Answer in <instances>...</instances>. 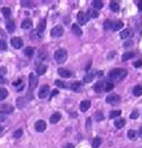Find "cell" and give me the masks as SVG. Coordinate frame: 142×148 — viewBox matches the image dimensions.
I'll list each match as a JSON object with an SVG mask.
<instances>
[{
    "instance_id": "9c48e42d",
    "label": "cell",
    "mask_w": 142,
    "mask_h": 148,
    "mask_svg": "<svg viewBox=\"0 0 142 148\" xmlns=\"http://www.w3.org/2000/svg\"><path fill=\"white\" fill-rule=\"evenodd\" d=\"M29 81H30V89L31 90H33L36 87V85H37V83H38V79L36 78V75L33 73H31L30 75H29Z\"/></svg>"
},
{
    "instance_id": "83f0119b",
    "label": "cell",
    "mask_w": 142,
    "mask_h": 148,
    "mask_svg": "<svg viewBox=\"0 0 142 148\" xmlns=\"http://www.w3.org/2000/svg\"><path fill=\"white\" fill-rule=\"evenodd\" d=\"M9 92L6 89H0V100H4L5 98H7Z\"/></svg>"
},
{
    "instance_id": "6da1fadb",
    "label": "cell",
    "mask_w": 142,
    "mask_h": 148,
    "mask_svg": "<svg viewBox=\"0 0 142 148\" xmlns=\"http://www.w3.org/2000/svg\"><path fill=\"white\" fill-rule=\"evenodd\" d=\"M127 74H128L127 71L123 68H115L109 73V78L111 80H117V81H119V80L127 77Z\"/></svg>"
},
{
    "instance_id": "7402d4cb",
    "label": "cell",
    "mask_w": 142,
    "mask_h": 148,
    "mask_svg": "<svg viewBox=\"0 0 142 148\" xmlns=\"http://www.w3.org/2000/svg\"><path fill=\"white\" fill-rule=\"evenodd\" d=\"M6 29H7L9 32H13V31H15V29H16L15 23H13L12 21H7V22H6Z\"/></svg>"
},
{
    "instance_id": "b9f144b4",
    "label": "cell",
    "mask_w": 142,
    "mask_h": 148,
    "mask_svg": "<svg viewBox=\"0 0 142 148\" xmlns=\"http://www.w3.org/2000/svg\"><path fill=\"white\" fill-rule=\"evenodd\" d=\"M94 118H96V121H103L104 116L101 112H96V115H94Z\"/></svg>"
},
{
    "instance_id": "9a60e30c",
    "label": "cell",
    "mask_w": 142,
    "mask_h": 148,
    "mask_svg": "<svg viewBox=\"0 0 142 148\" xmlns=\"http://www.w3.org/2000/svg\"><path fill=\"white\" fill-rule=\"evenodd\" d=\"M92 6H93V9L97 11V10H100L101 7H103L104 3L101 1V0H93V1H92Z\"/></svg>"
},
{
    "instance_id": "f35d334b",
    "label": "cell",
    "mask_w": 142,
    "mask_h": 148,
    "mask_svg": "<svg viewBox=\"0 0 142 148\" xmlns=\"http://www.w3.org/2000/svg\"><path fill=\"white\" fill-rule=\"evenodd\" d=\"M37 29H38L39 31L43 32V30L45 29V21H44V19H43V21H41V23H39L38 26H37Z\"/></svg>"
},
{
    "instance_id": "681fc988",
    "label": "cell",
    "mask_w": 142,
    "mask_h": 148,
    "mask_svg": "<svg viewBox=\"0 0 142 148\" xmlns=\"http://www.w3.org/2000/svg\"><path fill=\"white\" fill-rule=\"evenodd\" d=\"M56 95H59V91H57V90H55V91H54V92L51 93V97H54V96H56Z\"/></svg>"
},
{
    "instance_id": "ab89813d",
    "label": "cell",
    "mask_w": 142,
    "mask_h": 148,
    "mask_svg": "<svg viewBox=\"0 0 142 148\" xmlns=\"http://www.w3.org/2000/svg\"><path fill=\"white\" fill-rule=\"evenodd\" d=\"M7 49V44L4 39H0V50H6Z\"/></svg>"
},
{
    "instance_id": "e575fe53",
    "label": "cell",
    "mask_w": 142,
    "mask_h": 148,
    "mask_svg": "<svg viewBox=\"0 0 142 148\" xmlns=\"http://www.w3.org/2000/svg\"><path fill=\"white\" fill-rule=\"evenodd\" d=\"M55 85L57 87H60V89H66V87H67V85L63 81H61V80H55Z\"/></svg>"
},
{
    "instance_id": "484cf974",
    "label": "cell",
    "mask_w": 142,
    "mask_h": 148,
    "mask_svg": "<svg viewBox=\"0 0 142 148\" xmlns=\"http://www.w3.org/2000/svg\"><path fill=\"white\" fill-rule=\"evenodd\" d=\"M33 51H35V49H33L32 47H28V48H25V50H24V54H25V56L31 57V56L33 55Z\"/></svg>"
},
{
    "instance_id": "4dcf8cb0",
    "label": "cell",
    "mask_w": 142,
    "mask_h": 148,
    "mask_svg": "<svg viewBox=\"0 0 142 148\" xmlns=\"http://www.w3.org/2000/svg\"><path fill=\"white\" fill-rule=\"evenodd\" d=\"M112 24H113V22L110 21V19H107V21H105V23H104V29H105V30L112 29Z\"/></svg>"
},
{
    "instance_id": "816d5d0a",
    "label": "cell",
    "mask_w": 142,
    "mask_h": 148,
    "mask_svg": "<svg viewBox=\"0 0 142 148\" xmlns=\"http://www.w3.org/2000/svg\"><path fill=\"white\" fill-rule=\"evenodd\" d=\"M139 133H140V136H141V137H142V127H141V128H140V130H139Z\"/></svg>"
},
{
    "instance_id": "d4e9b609",
    "label": "cell",
    "mask_w": 142,
    "mask_h": 148,
    "mask_svg": "<svg viewBox=\"0 0 142 148\" xmlns=\"http://www.w3.org/2000/svg\"><path fill=\"white\" fill-rule=\"evenodd\" d=\"M122 28H123V23H122V22H115V23L112 24V29H111V30L118 31V30H121Z\"/></svg>"
},
{
    "instance_id": "f6af8a7d",
    "label": "cell",
    "mask_w": 142,
    "mask_h": 148,
    "mask_svg": "<svg viewBox=\"0 0 142 148\" xmlns=\"http://www.w3.org/2000/svg\"><path fill=\"white\" fill-rule=\"evenodd\" d=\"M6 72L7 71H6L5 67H1V68H0V75H4V74H6Z\"/></svg>"
},
{
    "instance_id": "52a82bcc",
    "label": "cell",
    "mask_w": 142,
    "mask_h": 148,
    "mask_svg": "<svg viewBox=\"0 0 142 148\" xmlns=\"http://www.w3.org/2000/svg\"><path fill=\"white\" fill-rule=\"evenodd\" d=\"M48 92H49V86L48 85H43L38 91V97L42 98V99L45 98V97H48Z\"/></svg>"
},
{
    "instance_id": "4fadbf2b",
    "label": "cell",
    "mask_w": 142,
    "mask_h": 148,
    "mask_svg": "<svg viewBox=\"0 0 142 148\" xmlns=\"http://www.w3.org/2000/svg\"><path fill=\"white\" fill-rule=\"evenodd\" d=\"M22 28L25 29V30H29L32 28V21L31 19H24L22 22Z\"/></svg>"
},
{
    "instance_id": "836d02e7",
    "label": "cell",
    "mask_w": 142,
    "mask_h": 148,
    "mask_svg": "<svg viewBox=\"0 0 142 148\" xmlns=\"http://www.w3.org/2000/svg\"><path fill=\"white\" fill-rule=\"evenodd\" d=\"M87 16L89 17H92V18H97L99 16V13L96 11V10H90L89 13H87Z\"/></svg>"
},
{
    "instance_id": "5bb4252c",
    "label": "cell",
    "mask_w": 142,
    "mask_h": 148,
    "mask_svg": "<svg viewBox=\"0 0 142 148\" xmlns=\"http://www.w3.org/2000/svg\"><path fill=\"white\" fill-rule=\"evenodd\" d=\"M133 35V31H131V29H124L123 31H121V33H119V36H121V38H128V37H130Z\"/></svg>"
},
{
    "instance_id": "8fae6325",
    "label": "cell",
    "mask_w": 142,
    "mask_h": 148,
    "mask_svg": "<svg viewBox=\"0 0 142 148\" xmlns=\"http://www.w3.org/2000/svg\"><path fill=\"white\" fill-rule=\"evenodd\" d=\"M57 72H59V75L62 77V78H69V77H72V72H69L68 69H66V68H60Z\"/></svg>"
},
{
    "instance_id": "bcb514c9",
    "label": "cell",
    "mask_w": 142,
    "mask_h": 148,
    "mask_svg": "<svg viewBox=\"0 0 142 148\" xmlns=\"http://www.w3.org/2000/svg\"><path fill=\"white\" fill-rule=\"evenodd\" d=\"M5 83H6V79L3 75H0V84H5Z\"/></svg>"
},
{
    "instance_id": "7c38bea8",
    "label": "cell",
    "mask_w": 142,
    "mask_h": 148,
    "mask_svg": "<svg viewBox=\"0 0 142 148\" xmlns=\"http://www.w3.org/2000/svg\"><path fill=\"white\" fill-rule=\"evenodd\" d=\"M106 102L110 103V104L118 103V102H119V96H118V95H110L109 97L106 98Z\"/></svg>"
},
{
    "instance_id": "30bf717a",
    "label": "cell",
    "mask_w": 142,
    "mask_h": 148,
    "mask_svg": "<svg viewBox=\"0 0 142 148\" xmlns=\"http://www.w3.org/2000/svg\"><path fill=\"white\" fill-rule=\"evenodd\" d=\"M90 106H91V102L90 100H83V102L80 103V110L83 111V112H85V111H87L90 109Z\"/></svg>"
},
{
    "instance_id": "5b68a950",
    "label": "cell",
    "mask_w": 142,
    "mask_h": 148,
    "mask_svg": "<svg viewBox=\"0 0 142 148\" xmlns=\"http://www.w3.org/2000/svg\"><path fill=\"white\" fill-rule=\"evenodd\" d=\"M11 44L13 48H16V49H20L23 47V39L22 38H19V37H13L11 39Z\"/></svg>"
},
{
    "instance_id": "8d00e7d4",
    "label": "cell",
    "mask_w": 142,
    "mask_h": 148,
    "mask_svg": "<svg viewBox=\"0 0 142 148\" xmlns=\"http://www.w3.org/2000/svg\"><path fill=\"white\" fill-rule=\"evenodd\" d=\"M121 115V111L119 110H113L110 112V118H115V117H118Z\"/></svg>"
},
{
    "instance_id": "ba28073f",
    "label": "cell",
    "mask_w": 142,
    "mask_h": 148,
    "mask_svg": "<svg viewBox=\"0 0 142 148\" xmlns=\"http://www.w3.org/2000/svg\"><path fill=\"white\" fill-rule=\"evenodd\" d=\"M45 128H47V123L44 122V121H37L36 124H35V129H36L38 133L44 131Z\"/></svg>"
},
{
    "instance_id": "c3c4849f",
    "label": "cell",
    "mask_w": 142,
    "mask_h": 148,
    "mask_svg": "<svg viewBox=\"0 0 142 148\" xmlns=\"http://www.w3.org/2000/svg\"><path fill=\"white\" fill-rule=\"evenodd\" d=\"M65 148H74V146H73L72 143H67V145L65 146Z\"/></svg>"
},
{
    "instance_id": "60d3db41",
    "label": "cell",
    "mask_w": 142,
    "mask_h": 148,
    "mask_svg": "<svg viewBox=\"0 0 142 148\" xmlns=\"http://www.w3.org/2000/svg\"><path fill=\"white\" fill-rule=\"evenodd\" d=\"M3 107H4V112H5V113L12 112V111H13V107H12L11 105H4Z\"/></svg>"
},
{
    "instance_id": "1f68e13d",
    "label": "cell",
    "mask_w": 142,
    "mask_h": 148,
    "mask_svg": "<svg viewBox=\"0 0 142 148\" xmlns=\"http://www.w3.org/2000/svg\"><path fill=\"white\" fill-rule=\"evenodd\" d=\"M1 12H3V15L6 17V18H9L11 16V10L9 7H3L1 9Z\"/></svg>"
},
{
    "instance_id": "f5cc1de1",
    "label": "cell",
    "mask_w": 142,
    "mask_h": 148,
    "mask_svg": "<svg viewBox=\"0 0 142 148\" xmlns=\"http://www.w3.org/2000/svg\"><path fill=\"white\" fill-rule=\"evenodd\" d=\"M3 130H4V129H3V127H1V125H0V134H1V133H3Z\"/></svg>"
},
{
    "instance_id": "ffe728a7",
    "label": "cell",
    "mask_w": 142,
    "mask_h": 148,
    "mask_svg": "<svg viewBox=\"0 0 142 148\" xmlns=\"http://www.w3.org/2000/svg\"><path fill=\"white\" fill-rule=\"evenodd\" d=\"M72 31H73L74 35H77V36H81V35H83V31H81V29L79 28V25H77V24H73L72 25Z\"/></svg>"
},
{
    "instance_id": "d6986e66",
    "label": "cell",
    "mask_w": 142,
    "mask_h": 148,
    "mask_svg": "<svg viewBox=\"0 0 142 148\" xmlns=\"http://www.w3.org/2000/svg\"><path fill=\"white\" fill-rule=\"evenodd\" d=\"M71 89H72V91H74V92H80V90H81V84H80L79 81H74V83L71 84Z\"/></svg>"
},
{
    "instance_id": "d6a6232c",
    "label": "cell",
    "mask_w": 142,
    "mask_h": 148,
    "mask_svg": "<svg viewBox=\"0 0 142 148\" xmlns=\"http://www.w3.org/2000/svg\"><path fill=\"white\" fill-rule=\"evenodd\" d=\"M93 77H94V73L87 74V75H85V78H84V81H85V83H91L92 79H93Z\"/></svg>"
},
{
    "instance_id": "3957f363",
    "label": "cell",
    "mask_w": 142,
    "mask_h": 148,
    "mask_svg": "<svg viewBox=\"0 0 142 148\" xmlns=\"http://www.w3.org/2000/svg\"><path fill=\"white\" fill-rule=\"evenodd\" d=\"M62 33H63V29H62V26H60V25L54 26L50 31V35L53 37H60V36H62Z\"/></svg>"
},
{
    "instance_id": "e0dca14e",
    "label": "cell",
    "mask_w": 142,
    "mask_h": 148,
    "mask_svg": "<svg viewBox=\"0 0 142 148\" xmlns=\"http://www.w3.org/2000/svg\"><path fill=\"white\" fill-rule=\"evenodd\" d=\"M60 119H61V113L60 112H55V113H53L51 117H50V123L55 124V123L59 122Z\"/></svg>"
},
{
    "instance_id": "74e56055",
    "label": "cell",
    "mask_w": 142,
    "mask_h": 148,
    "mask_svg": "<svg viewBox=\"0 0 142 148\" xmlns=\"http://www.w3.org/2000/svg\"><path fill=\"white\" fill-rule=\"evenodd\" d=\"M22 135H23V130L22 129H17L15 133H13V137H16V139H19Z\"/></svg>"
},
{
    "instance_id": "cb8c5ba5",
    "label": "cell",
    "mask_w": 142,
    "mask_h": 148,
    "mask_svg": "<svg viewBox=\"0 0 142 148\" xmlns=\"http://www.w3.org/2000/svg\"><path fill=\"white\" fill-rule=\"evenodd\" d=\"M131 57H134V53L133 51H127L122 55V61H128V60H130Z\"/></svg>"
},
{
    "instance_id": "ee69618b",
    "label": "cell",
    "mask_w": 142,
    "mask_h": 148,
    "mask_svg": "<svg viewBox=\"0 0 142 148\" xmlns=\"http://www.w3.org/2000/svg\"><path fill=\"white\" fill-rule=\"evenodd\" d=\"M6 116H7V113H5L4 111L0 112V122H4V121H6Z\"/></svg>"
},
{
    "instance_id": "7a4b0ae2",
    "label": "cell",
    "mask_w": 142,
    "mask_h": 148,
    "mask_svg": "<svg viewBox=\"0 0 142 148\" xmlns=\"http://www.w3.org/2000/svg\"><path fill=\"white\" fill-rule=\"evenodd\" d=\"M54 57H55V61L57 63H63V62H66L67 57H68V54H67V50H65V49H59L54 54Z\"/></svg>"
},
{
    "instance_id": "277c9868",
    "label": "cell",
    "mask_w": 142,
    "mask_h": 148,
    "mask_svg": "<svg viewBox=\"0 0 142 148\" xmlns=\"http://www.w3.org/2000/svg\"><path fill=\"white\" fill-rule=\"evenodd\" d=\"M89 16H87V13L85 12H79L78 13V22L80 25H85L87 22H89Z\"/></svg>"
},
{
    "instance_id": "7dc6e473",
    "label": "cell",
    "mask_w": 142,
    "mask_h": 148,
    "mask_svg": "<svg viewBox=\"0 0 142 148\" xmlns=\"http://www.w3.org/2000/svg\"><path fill=\"white\" fill-rule=\"evenodd\" d=\"M137 9L139 11H142V1H137Z\"/></svg>"
},
{
    "instance_id": "2e32d148",
    "label": "cell",
    "mask_w": 142,
    "mask_h": 148,
    "mask_svg": "<svg viewBox=\"0 0 142 148\" xmlns=\"http://www.w3.org/2000/svg\"><path fill=\"white\" fill-rule=\"evenodd\" d=\"M93 90L96 91V92H98V93L103 92V91H104V81H99V83H97L96 85L93 86Z\"/></svg>"
},
{
    "instance_id": "8992f818",
    "label": "cell",
    "mask_w": 142,
    "mask_h": 148,
    "mask_svg": "<svg viewBox=\"0 0 142 148\" xmlns=\"http://www.w3.org/2000/svg\"><path fill=\"white\" fill-rule=\"evenodd\" d=\"M30 37L33 39V41H38V39H42V37H43V32L39 31L38 29H35V30L31 31Z\"/></svg>"
},
{
    "instance_id": "7bdbcfd3",
    "label": "cell",
    "mask_w": 142,
    "mask_h": 148,
    "mask_svg": "<svg viewBox=\"0 0 142 148\" xmlns=\"http://www.w3.org/2000/svg\"><path fill=\"white\" fill-rule=\"evenodd\" d=\"M139 117V111L137 110H134L133 112H131V115H130V118L131 119H136Z\"/></svg>"
},
{
    "instance_id": "f907efd6",
    "label": "cell",
    "mask_w": 142,
    "mask_h": 148,
    "mask_svg": "<svg viewBox=\"0 0 142 148\" xmlns=\"http://www.w3.org/2000/svg\"><path fill=\"white\" fill-rule=\"evenodd\" d=\"M141 65H142V62H141V61H137L136 63H135V67H140Z\"/></svg>"
},
{
    "instance_id": "ac0fdd59",
    "label": "cell",
    "mask_w": 142,
    "mask_h": 148,
    "mask_svg": "<svg viewBox=\"0 0 142 148\" xmlns=\"http://www.w3.org/2000/svg\"><path fill=\"white\" fill-rule=\"evenodd\" d=\"M125 125V119L124 118H118L115 121V127L117 128V129H121V128H123Z\"/></svg>"
},
{
    "instance_id": "f1b7e54d",
    "label": "cell",
    "mask_w": 142,
    "mask_h": 148,
    "mask_svg": "<svg viewBox=\"0 0 142 148\" xmlns=\"http://www.w3.org/2000/svg\"><path fill=\"white\" fill-rule=\"evenodd\" d=\"M110 10L113 11V12H117L119 10V5L117 3H115V1H111L110 3Z\"/></svg>"
},
{
    "instance_id": "f546056e",
    "label": "cell",
    "mask_w": 142,
    "mask_h": 148,
    "mask_svg": "<svg viewBox=\"0 0 142 148\" xmlns=\"http://www.w3.org/2000/svg\"><path fill=\"white\" fill-rule=\"evenodd\" d=\"M100 145H101V139L100 137H96L93 140V143H92L93 148H98V147H100Z\"/></svg>"
},
{
    "instance_id": "44dd1931",
    "label": "cell",
    "mask_w": 142,
    "mask_h": 148,
    "mask_svg": "<svg viewBox=\"0 0 142 148\" xmlns=\"http://www.w3.org/2000/svg\"><path fill=\"white\" fill-rule=\"evenodd\" d=\"M133 93H134V96H136V97H140L142 95V86L141 85H136L134 87V90H133Z\"/></svg>"
},
{
    "instance_id": "d590c367",
    "label": "cell",
    "mask_w": 142,
    "mask_h": 148,
    "mask_svg": "<svg viewBox=\"0 0 142 148\" xmlns=\"http://www.w3.org/2000/svg\"><path fill=\"white\" fill-rule=\"evenodd\" d=\"M128 137H129L130 140H135V139H136V131H135V130H129V131H128Z\"/></svg>"
},
{
    "instance_id": "4316f807",
    "label": "cell",
    "mask_w": 142,
    "mask_h": 148,
    "mask_svg": "<svg viewBox=\"0 0 142 148\" xmlns=\"http://www.w3.org/2000/svg\"><path fill=\"white\" fill-rule=\"evenodd\" d=\"M112 89H113V84H112L111 81H105V83H104V91L109 92V91H111Z\"/></svg>"
},
{
    "instance_id": "603a6c76",
    "label": "cell",
    "mask_w": 142,
    "mask_h": 148,
    "mask_svg": "<svg viewBox=\"0 0 142 148\" xmlns=\"http://www.w3.org/2000/svg\"><path fill=\"white\" fill-rule=\"evenodd\" d=\"M36 72H37L38 75H43V74L47 72V66L45 65H39L36 68Z\"/></svg>"
}]
</instances>
